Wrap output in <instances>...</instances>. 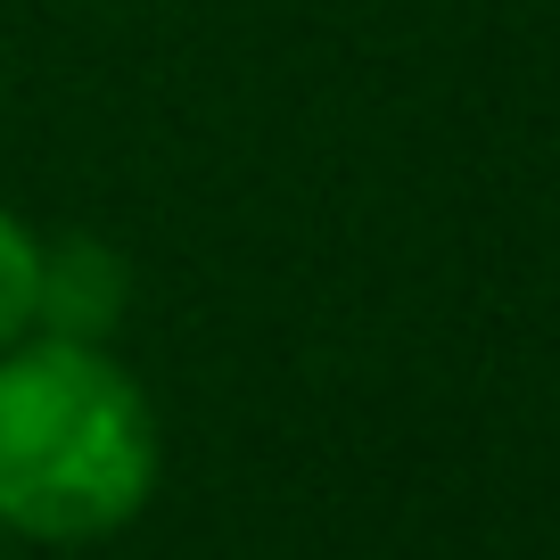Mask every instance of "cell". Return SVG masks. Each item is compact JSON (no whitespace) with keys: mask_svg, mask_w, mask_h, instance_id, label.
<instances>
[{"mask_svg":"<svg viewBox=\"0 0 560 560\" xmlns=\"http://www.w3.org/2000/svg\"><path fill=\"white\" fill-rule=\"evenodd\" d=\"M158 478V429L83 338L0 363V520L42 544L107 536Z\"/></svg>","mask_w":560,"mask_h":560,"instance_id":"1","label":"cell"},{"mask_svg":"<svg viewBox=\"0 0 560 560\" xmlns=\"http://www.w3.org/2000/svg\"><path fill=\"white\" fill-rule=\"evenodd\" d=\"M34 272H42V247L0 214V338H18L34 322Z\"/></svg>","mask_w":560,"mask_h":560,"instance_id":"3","label":"cell"},{"mask_svg":"<svg viewBox=\"0 0 560 560\" xmlns=\"http://www.w3.org/2000/svg\"><path fill=\"white\" fill-rule=\"evenodd\" d=\"M124 298V264L107 256L100 240H58L34 272V322H50V338H100L116 322Z\"/></svg>","mask_w":560,"mask_h":560,"instance_id":"2","label":"cell"}]
</instances>
